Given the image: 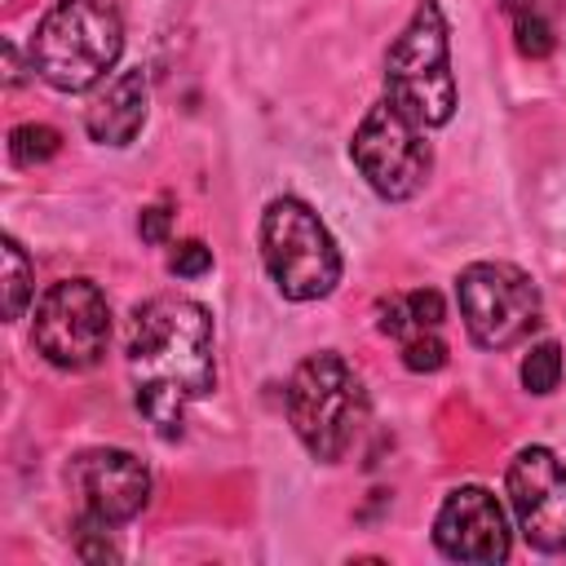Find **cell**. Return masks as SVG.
Here are the masks:
<instances>
[{"label":"cell","instance_id":"13","mask_svg":"<svg viewBox=\"0 0 566 566\" xmlns=\"http://www.w3.org/2000/svg\"><path fill=\"white\" fill-rule=\"evenodd\" d=\"M438 327H442V296L433 287H416L380 301V332L394 340H407L416 332H438Z\"/></svg>","mask_w":566,"mask_h":566},{"label":"cell","instance_id":"3","mask_svg":"<svg viewBox=\"0 0 566 566\" xmlns=\"http://www.w3.org/2000/svg\"><path fill=\"white\" fill-rule=\"evenodd\" d=\"M283 407H287V420H292L301 447L314 460L336 464L354 447V438L367 420V389H363L358 371L336 349H318V354L301 358L296 371L287 376Z\"/></svg>","mask_w":566,"mask_h":566},{"label":"cell","instance_id":"5","mask_svg":"<svg viewBox=\"0 0 566 566\" xmlns=\"http://www.w3.org/2000/svg\"><path fill=\"white\" fill-rule=\"evenodd\" d=\"M261 265L283 301H323L340 283V248L323 217L296 199L279 195L261 212Z\"/></svg>","mask_w":566,"mask_h":566},{"label":"cell","instance_id":"17","mask_svg":"<svg viewBox=\"0 0 566 566\" xmlns=\"http://www.w3.org/2000/svg\"><path fill=\"white\" fill-rule=\"evenodd\" d=\"M522 385H526L531 394H539V398L562 385V349H557V340L531 345V354L522 358Z\"/></svg>","mask_w":566,"mask_h":566},{"label":"cell","instance_id":"20","mask_svg":"<svg viewBox=\"0 0 566 566\" xmlns=\"http://www.w3.org/2000/svg\"><path fill=\"white\" fill-rule=\"evenodd\" d=\"M168 230H172V208L168 203H150V208H142V217H137V234H142V243H168Z\"/></svg>","mask_w":566,"mask_h":566},{"label":"cell","instance_id":"21","mask_svg":"<svg viewBox=\"0 0 566 566\" xmlns=\"http://www.w3.org/2000/svg\"><path fill=\"white\" fill-rule=\"evenodd\" d=\"M0 53H4V84H9V88H18V84L27 80L22 57H18V44H13V40H4V44H0Z\"/></svg>","mask_w":566,"mask_h":566},{"label":"cell","instance_id":"19","mask_svg":"<svg viewBox=\"0 0 566 566\" xmlns=\"http://www.w3.org/2000/svg\"><path fill=\"white\" fill-rule=\"evenodd\" d=\"M168 270H172L177 279H199V274L212 270V248H208L203 239H181V243L172 248V256H168Z\"/></svg>","mask_w":566,"mask_h":566},{"label":"cell","instance_id":"1","mask_svg":"<svg viewBox=\"0 0 566 566\" xmlns=\"http://www.w3.org/2000/svg\"><path fill=\"white\" fill-rule=\"evenodd\" d=\"M133 402L146 424L172 442L186 429V407L217 385V327L195 296H150L128 318L124 340Z\"/></svg>","mask_w":566,"mask_h":566},{"label":"cell","instance_id":"2","mask_svg":"<svg viewBox=\"0 0 566 566\" xmlns=\"http://www.w3.org/2000/svg\"><path fill=\"white\" fill-rule=\"evenodd\" d=\"M124 53V18L111 0H57L31 35V71L57 93L93 88Z\"/></svg>","mask_w":566,"mask_h":566},{"label":"cell","instance_id":"4","mask_svg":"<svg viewBox=\"0 0 566 566\" xmlns=\"http://www.w3.org/2000/svg\"><path fill=\"white\" fill-rule=\"evenodd\" d=\"M385 102L411 115L420 128H442L455 115L451 27L438 0H420L398 40L385 53Z\"/></svg>","mask_w":566,"mask_h":566},{"label":"cell","instance_id":"18","mask_svg":"<svg viewBox=\"0 0 566 566\" xmlns=\"http://www.w3.org/2000/svg\"><path fill=\"white\" fill-rule=\"evenodd\" d=\"M398 345H402V367L407 371H438L447 363V340L438 332H416Z\"/></svg>","mask_w":566,"mask_h":566},{"label":"cell","instance_id":"11","mask_svg":"<svg viewBox=\"0 0 566 566\" xmlns=\"http://www.w3.org/2000/svg\"><path fill=\"white\" fill-rule=\"evenodd\" d=\"M433 544L451 562H473V566L504 562L513 548L504 504L478 482L447 491V500L438 504V517H433Z\"/></svg>","mask_w":566,"mask_h":566},{"label":"cell","instance_id":"6","mask_svg":"<svg viewBox=\"0 0 566 566\" xmlns=\"http://www.w3.org/2000/svg\"><path fill=\"white\" fill-rule=\"evenodd\" d=\"M31 345L62 371H88L111 345V305L93 279H57L31 314Z\"/></svg>","mask_w":566,"mask_h":566},{"label":"cell","instance_id":"10","mask_svg":"<svg viewBox=\"0 0 566 566\" xmlns=\"http://www.w3.org/2000/svg\"><path fill=\"white\" fill-rule=\"evenodd\" d=\"M66 486L75 491L88 522L119 526L133 522L150 500V473L146 464L124 447H88L71 460Z\"/></svg>","mask_w":566,"mask_h":566},{"label":"cell","instance_id":"8","mask_svg":"<svg viewBox=\"0 0 566 566\" xmlns=\"http://www.w3.org/2000/svg\"><path fill=\"white\" fill-rule=\"evenodd\" d=\"M460 318L473 345L509 349L539 323V287L509 261H473L455 279Z\"/></svg>","mask_w":566,"mask_h":566},{"label":"cell","instance_id":"9","mask_svg":"<svg viewBox=\"0 0 566 566\" xmlns=\"http://www.w3.org/2000/svg\"><path fill=\"white\" fill-rule=\"evenodd\" d=\"M504 486L522 539L539 553H566V460L548 447H522Z\"/></svg>","mask_w":566,"mask_h":566},{"label":"cell","instance_id":"14","mask_svg":"<svg viewBox=\"0 0 566 566\" xmlns=\"http://www.w3.org/2000/svg\"><path fill=\"white\" fill-rule=\"evenodd\" d=\"M500 13L509 18V27H513V44H517L522 57L539 62V57H548V53L557 49L553 18L544 13L539 0H500Z\"/></svg>","mask_w":566,"mask_h":566},{"label":"cell","instance_id":"7","mask_svg":"<svg viewBox=\"0 0 566 566\" xmlns=\"http://www.w3.org/2000/svg\"><path fill=\"white\" fill-rule=\"evenodd\" d=\"M349 159L363 172V181L389 203L420 195L433 172V146H429L424 128L411 115H402L394 102H376L358 119Z\"/></svg>","mask_w":566,"mask_h":566},{"label":"cell","instance_id":"12","mask_svg":"<svg viewBox=\"0 0 566 566\" xmlns=\"http://www.w3.org/2000/svg\"><path fill=\"white\" fill-rule=\"evenodd\" d=\"M146 106H150L146 71L128 66L93 93V102L84 106V128L102 146H128L146 124Z\"/></svg>","mask_w":566,"mask_h":566},{"label":"cell","instance_id":"16","mask_svg":"<svg viewBox=\"0 0 566 566\" xmlns=\"http://www.w3.org/2000/svg\"><path fill=\"white\" fill-rule=\"evenodd\" d=\"M57 150H62V133L53 124H18V128H9V164L13 168L49 164Z\"/></svg>","mask_w":566,"mask_h":566},{"label":"cell","instance_id":"15","mask_svg":"<svg viewBox=\"0 0 566 566\" xmlns=\"http://www.w3.org/2000/svg\"><path fill=\"white\" fill-rule=\"evenodd\" d=\"M4 318H22L27 301L35 296V265L27 261L22 243L13 234H4Z\"/></svg>","mask_w":566,"mask_h":566}]
</instances>
